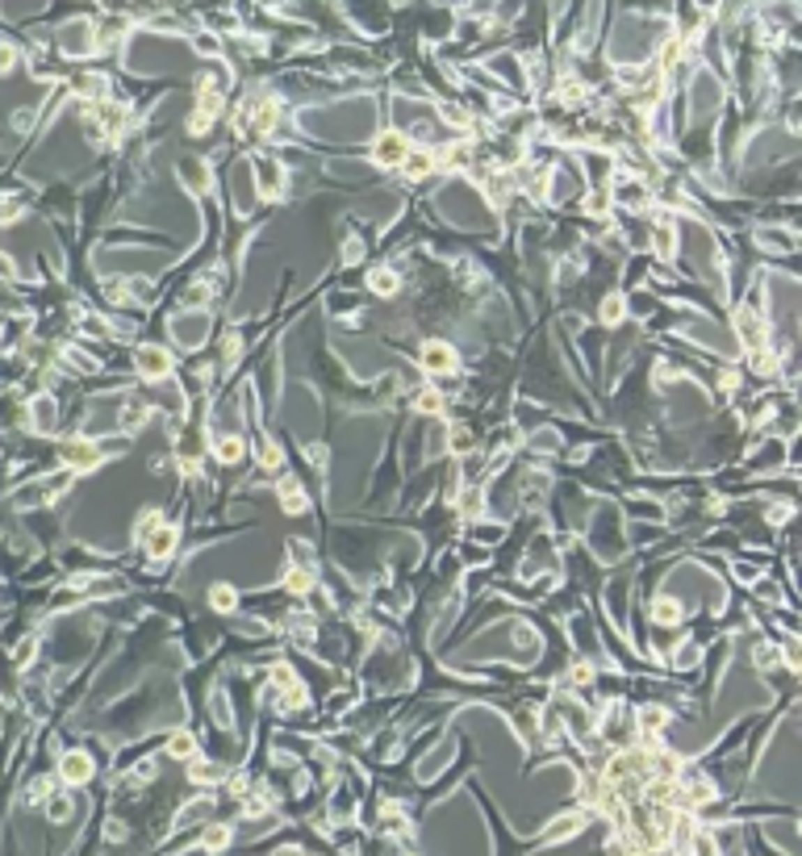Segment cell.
I'll return each mask as SVG.
<instances>
[{
  "label": "cell",
  "mask_w": 802,
  "mask_h": 856,
  "mask_svg": "<svg viewBox=\"0 0 802 856\" xmlns=\"http://www.w3.org/2000/svg\"><path fill=\"white\" fill-rule=\"evenodd\" d=\"M239 455H243V438H234V434L218 438V459L222 464H239Z\"/></svg>",
  "instance_id": "14"
},
{
  "label": "cell",
  "mask_w": 802,
  "mask_h": 856,
  "mask_svg": "<svg viewBox=\"0 0 802 856\" xmlns=\"http://www.w3.org/2000/svg\"><path fill=\"white\" fill-rule=\"evenodd\" d=\"M272 681H276V685H285V689H297V677H293V668H289V664H276V668H272Z\"/></svg>",
  "instance_id": "22"
},
{
  "label": "cell",
  "mask_w": 802,
  "mask_h": 856,
  "mask_svg": "<svg viewBox=\"0 0 802 856\" xmlns=\"http://www.w3.org/2000/svg\"><path fill=\"white\" fill-rule=\"evenodd\" d=\"M414 397H418L414 406H418L422 414H443V397H439L434 389H422V393H414Z\"/></svg>",
  "instance_id": "17"
},
{
  "label": "cell",
  "mask_w": 802,
  "mask_h": 856,
  "mask_svg": "<svg viewBox=\"0 0 802 856\" xmlns=\"http://www.w3.org/2000/svg\"><path fill=\"white\" fill-rule=\"evenodd\" d=\"M209 602H213V610H222V614L239 606V597H234V589H230V585H213V589H209Z\"/></svg>",
  "instance_id": "15"
},
{
  "label": "cell",
  "mask_w": 802,
  "mask_h": 856,
  "mask_svg": "<svg viewBox=\"0 0 802 856\" xmlns=\"http://www.w3.org/2000/svg\"><path fill=\"white\" fill-rule=\"evenodd\" d=\"M280 497H285V510H289V514H301V510H305V497H301V489H297L293 480L280 484Z\"/></svg>",
  "instance_id": "16"
},
{
  "label": "cell",
  "mask_w": 802,
  "mask_h": 856,
  "mask_svg": "<svg viewBox=\"0 0 802 856\" xmlns=\"http://www.w3.org/2000/svg\"><path fill=\"white\" fill-rule=\"evenodd\" d=\"M192 748H197V740H192L188 731H180V735H172V744H167V756H192Z\"/></svg>",
  "instance_id": "18"
},
{
  "label": "cell",
  "mask_w": 802,
  "mask_h": 856,
  "mask_svg": "<svg viewBox=\"0 0 802 856\" xmlns=\"http://www.w3.org/2000/svg\"><path fill=\"white\" fill-rule=\"evenodd\" d=\"M276 856H301V848H280Z\"/></svg>",
  "instance_id": "27"
},
{
  "label": "cell",
  "mask_w": 802,
  "mask_h": 856,
  "mask_svg": "<svg viewBox=\"0 0 802 856\" xmlns=\"http://www.w3.org/2000/svg\"><path fill=\"white\" fill-rule=\"evenodd\" d=\"M138 372H142L146 381H163V376L172 372V356H167L163 347H142V351H138Z\"/></svg>",
  "instance_id": "2"
},
{
  "label": "cell",
  "mask_w": 802,
  "mask_h": 856,
  "mask_svg": "<svg viewBox=\"0 0 802 856\" xmlns=\"http://www.w3.org/2000/svg\"><path fill=\"white\" fill-rule=\"evenodd\" d=\"M88 777H92V761H88L84 752H71V756H63V781L80 786V781H88Z\"/></svg>",
  "instance_id": "6"
},
{
  "label": "cell",
  "mask_w": 802,
  "mask_h": 856,
  "mask_svg": "<svg viewBox=\"0 0 802 856\" xmlns=\"http://www.w3.org/2000/svg\"><path fill=\"white\" fill-rule=\"evenodd\" d=\"M585 209H589V213H606V209H610V192H589Z\"/></svg>",
  "instance_id": "23"
},
{
  "label": "cell",
  "mask_w": 802,
  "mask_h": 856,
  "mask_svg": "<svg viewBox=\"0 0 802 856\" xmlns=\"http://www.w3.org/2000/svg\"><path fill=\"white\" fill-rule=\"evenodd\" d=\"M259 464H264V468H280V447H276V443H264V447H259Z\"/></svg>",
  "instance_id": "21"
},
{
  "label": "cell",
  "mask_w": 802,
  "mask_h": 856,
  "mask_svg": "<svg viewBox=\"0 0 802 856\" xmlns=\"http://www.w3.org/2000/svg\"><path fill=\"white\" fill-rule=\"evenodd\" d=\"M401 163H405V176H409V180H422V176H430V167H434L430 155H405Z\"/></svg>",
  "instance_id": "13"
},
{
  "label": "cell",
  "mask_w": 802,
  "mask_h": 856,
  "mask_svg": "<svg viewBox=\"0 0 802 856\" xmlns=\"http://www.w3.org/2000/svg\"><path fill=\"white\" fill-rule=\"evenodd\" d=\"M401 159H405V142H401L398 134H385V138L377 142V163H385V167H398Z\"/></svg>",
  "instance_id": "8"
},
{
  "label": "cell",
  "mask_w": 802,
  "mask_h": 856,
  "mask_svg": "<svg viewBox=\"0 0 802 856\" xmlns=\"http://www.w3.org/2000/svg\"><path fill=\"white\" fill-rule=\"evenodd\" d=\"M656 251H660V255L673 251V226H665V222L656 226Z\"/></svg>",
  "instance_id": "20"
},
{
  "label": "cell",
  "mask_w": 802,
  "mask_h": 856,
  "mask_svg": "<svg viewBox=\"0 0 802 856\" xmlns=\"http://www.w3.org/2000/svg\"><path fill=\"white\" fill-rule=\"evenodd\" d=\"M201 844H205L209 853H222V848L230 844V827H222V823H213V827H205V836H201Z\"/></svg>",
  "instance_id": "12"
},
{
  "label": "cell",
  "mask_w": 802,
  "mask_h": 856,
  "mask_svg": "<svg viewBox=\"0 0 802 856\" xmlns=\"http://www.w3.org/2000/svg\"><path fill=\"white\" fill-rule=\"evenodd\" d=\"M614 197H619L623 205H631V209H644V205H648V184H644V180H619V184H614Z\"/></svg>",
  "instance_id": "5"
},
{
  "label": "cell",
  "mask_w": 802,
  "mask_h": 856,
  "mask_svg": "<svg viewBox=\"0 0 802 856\" xmlns=\"http://www.w3.org/2000/svg\"><path fill=\"white\" fill-rule=\"evenodd\" d=\"M573 681H577V685H589V681H593V668H589V664H577V668H573Z\"/></svg>",
  "instance_id": "25"
},
{
  "label": "cell",
  "mask_w": 802,
  "mask_h": 856,
  "mask_svg": "<svg viewBox=\"0 0 802 856\" xmlns=\"http://www.w3.org/2000/svg\"><path fill=\"white\" fill-rule=\"evenodd\" d=\"M619 318H623V297H606V305H602V322L614 326Z\"/></svg>",
  "instance_id": "19"
},
{
  "label": "cell",
  "mask_w": 802,
  "mask_h": 856,
  "mask_svg": "<svg viewBox=\"0 0 802 856\" xmlns=\"http://www.w3.org/2000/svg\"><path fill=\"white\" fill-rule=\"evenodd\" d=\"M669 723V710L665 706H644L640 714H635V727H640V735H656L660 727Z\"/></svg>",
  "instance_id": "7"
},
{
  "label": "cell",
  "mask_w": 802,
  "mask_h": 856,
  "mask_svg": "<svg viewBox=\"0 0 802 856\" xmlns=\"http://www.w3.org/2000/svg\"><path fill=\"white\" fill-rule=\"evenodd\" d=\"M63 459H67L71 468H92V464L100 459V451H96L92 443H84V438H71V443H63Z\"/></svg>",
  "instance_id": "3"
},
{
  "label": "cell",
  "mask_w": 802,
  "mask_h": 856,
  "mask_svg": "<svg viewBox=\"0 0 802 856\" xmlns=\"http://www.w3.org/2000/svg\"><path fill=\"white\" fill-rule=\"evenodd\" d=\"M422 368L430 376H447V372H455V351L447 343H426L422 347Z\"/></svg>",
  "instance_id": "1"
},
{
  "label": "cell",
  "mask_w": 802,
  "mask_h": 856,
  "mask_svg": "<svg viewBox=\"0 0 802 856\" xmlns=\"http://www.w3.org/2000/svg\"><path fill=\"white\" fill-rule=\"evenodd\" d=\"M146 551H151V560H163V556H172L176 551V526H155L151 535H146Z\"/></svg>",
  "instance_id": "4"
},
{
  "label": "cell",
  "mask_w": 802,
  "mask_h": 856,
  "mask_svg": "<svg viewBox=\"0 0 802 856\" xmlns=\"http://www.w3.org/2000/svg\"><path fill=\"white\" fill-rule=\"evenodd\" d=\"M652 614H656V622H660V627H665V622L673 627V622L681 618V602H677V597H656V606H652Z\"/></svg>",
  "instance_id": "10"
},
{
  "label": "cell",
  "mask_w": 802,
  "mask_h": 856,
  "mask_svg": "<svg viewBox=\"0 0 802 856\" xmlns=\"http://www.w3.org/2000/svg\"><path fill=\"white\" fill-rule=\"evenodd\" d=\"M188 773H192V781H218V777H222V773H218L213 765H201V761H197V765H192Z\"/></svg>",
  "instance_id": "24"
},
{
  "label": "cell",
  "mask_w": 802,
  "mask_h": 856,
  "mask_svg": "<svg viewBox=\"0 0 802 856\" xmlns=\"http://www.w3.org/2000/svg\"><path fill=\"white\" fill-rule=\"evenodd\" d=\"M368 289L381 293V297H389V293H398V276H393L389 268H377V272L368 276Z\"/></svg>",
  "instance_id": "11"
},
{
  "label": "cell",
  "mask_w": 802,
  "mask_h": 856,
  "mask_svg": "<svg viewBox=\"0 0 802 856\" xmlns=\"http://www.w3.org/2000/svg\"><path fill=\"white\" fill-rule=\"evenodd\" d=\"M285 585H289V593H293V597H305V593L314 589V568H310V564H297V568L289 572V581H285Z\"/></svg>",
  "instance_id": "9"
},
{
  "label": "cell",
  "mask_w": 802,
  "mask_h": 856,
  "mask_svg": "<svg viewBox=\"0 0 802 856\" xmlns=\"http://www.w3.org/2000/svg\"><path fill=\"white\" fill-rule=\"evenodd\" d=\"M464 514H481V493H464Z\"/></svg>",
  "instance_id": "26"
}]
</instances>
